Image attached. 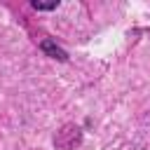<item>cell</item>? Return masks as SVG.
Listing matches in <instances>:
<instances>
[{
	"mask_svg": "<svg viewBox=\"0 0 150 150\" xmlns=\"http://www.w3.org/2000/svg\"><path fill=\"white\" fill-rule=\"evenodd\" d=\"M40 49L45 52V54H49L52 59H59V61H68V54L54 42V40H42L40 42Z\"/></svg>",
	"mask_w": 150,
	"mask_h": 150,
	"instance_id": "cell-1",
	"label": "cell"
},
{
	"mask_svg": "<svg viewBox=\"0 0 150 150\" xmlns=\"http://www.w3.org/2000/svg\"><path fill=\"white\" fill-rule=\"evenodd\" d=\"M33 7H35V9H56V7H59V0H52V2H38V0H35Z\"/></svg>",
	"mask_w": 150,
	"mask_h": 150,
	"instance_id": "cell-2",
	"label": "cell"
}]
</instances>
